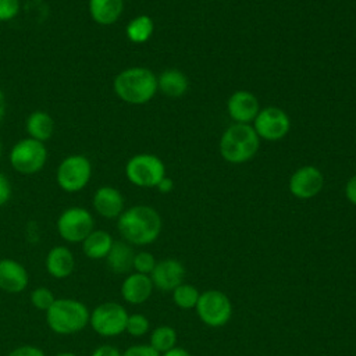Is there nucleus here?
Segmentation results:
<instances>
[{
    "label": "nucleus",
    "instance_id": "nucleus-1",
    "mask_svg": "<svg viewBox=\"0 0 356 356\" xmlns=\"http://www.w3.org/2000/svg\"><path fill=\"white\" fill-rule=\"evenodd\" d=\"M161 217L156 209L146 204L132 206L117 218V228L122 241L135 246L153 243L161 232Z\"/></svg>",
    "mask_w": 356,
    "mask_h": 356
},
{
    "label": "nucleus",
    "instance_id": "nucleus-2",
    "mask_svg": "<svg viewBox=\"0 0 356 356\" xmlns=\"http://www.w3.org/2000/svg\"><path fill=\"white\" fill-rule=\"evenodd\" d=\"M114 93L128 104H145L157 93V76L146 67H129L117 74Z\"/></svg>",
    "mask_w": 356,
    "mask_h": 356
},
{
    "label": "nucleus",
    "instance_id": "nucleus-3",
    "mask_svg": "<svg viewBox=\"0 0 356 356\" xmlns=\"http://www.w3.org/2000/svg\"><path fill=\"white\" fill-rule=\"evenodd\" d=\"M90 312L86 305L72 298H58L46 312V323L57 335H72L89 324Z\"/></svg>",
    "mask_w": 356,
    "mask_h": 356
},
{
    "label": "nucleus",
    "instance_id": "nucleus-4",
    "mask_svg": "<svg viewBox=\"0 0 356 356\" xmlns=\"http://www.w3.org/2000/svg\"><path fill=\"white\" fill-rule=\"evenodd\" d=\"M260 138L250 124L234 122L220 139V154L231 164H243L249 161L259 150Z\"/></svg>",
    "mask_w": 356,
    "mask_h": 356
},
{
    "label": "nucleus",
    "instance_id": "nucleus-5",
    "mask_svg": "<svg viewBox=\"0 0 356 356\" xmlns=\"http://www.w3.org/2000/svg\"><path fill=\"white\" fill-rule=\"evenodd\" d=\"M8 160L17 172L22 175H33L39 172L47 161L46 145L29 136L19 139L11 147Z\"/></svg>",
    "mask_w": 356,
    "mask_h": 356
},
{
    "label": "nucleus",
    "instance_id": "nucleus-6",
    "mask_svg": "<svg viewBox=\"0 0 356 356\" xmlns=\"http://www.w3.org/2000/svg\"><path fill=\"white\" fill-rule=\"evenodd\" d=\"M125 175L135 186L156 188L165 177V165L156 154L139 153L127 161Z\"/></svg>",
    "mask_w": 356,
    "mask_h": 356
},
{
    "label": "nucleus",
    "instance_id": "nucleus-7",
    "mask_svg": "<svg viewBox=\"0 0 356 356\" xmlns=\"http://www.w3.org/2000/svg\"><path fill=\"white\" fill-rule=\"evenodd\" d=\"M92 178V163L83 154H70L64 157L56 171L57 185L68 193H75L86 188Z\"/></svg>",
    "mask_w": 356,
    "mask_h": 356
},
{
    "label": "nucleus",
    "instance_id": "nucleus-8",
    "mask_svg": "<svg viewBox=\"0 0 356 356\" xmlns=\"http://www.w3.org/2000/svg\"><path fill=\"white\" fill-rule=\"evenodd\" d=\"M128 316L127 309L121 303L103 302L90 312L89 325L100 337L111 338L125 331Z\"/></svg>",
    "mask_w": 356,
    "mask_h": 356
},
{
    "label": "nucleus",
    "instance_id": "nucleus-9",
    "mask_svg": "<svg viewBox=\"0 0 356 356\" xmlns=\"http://www.w3.org/2000/svg\"><path fill=\"white\" fill-rule=\"evenodd\" d=\"M57 232L68 243L82 242L93 229L95 220L90 211L81 206H71L58 216Z\"/></svg>",
    "mask_w": 356,
    "mask_h": 356
},
{
    "label": "nucleus",
    "instance_id": "nucleus-10",
    "mask_svg": "<svg viewBox=\"0 0 356 356\" xmlns=\"http://www.w3.org/2000/svg\"><path fill=\"white\" fill-rule=\"evenodd\" d=\"M199 318L209 327L225 325L232 314V305L228 296L217 289H209L200 293L196 303Z\"/></svg>",
    "mask_w": 356,
    "mask_h": 356
},
{
    "label": "nucleus",
    "instance_id": "nucleus-11",
    "mask_svg": "<svg viewBox=\"0 0 356 356\" xmlns=\"http://www.w3.org/2000/svg\"><path fill=\"white\" fill-rule=\"evenodd\" d=\"M252 127L260 139L277 142L288 135L291 129V120L282 108L267 106L260 108Z\"/></svg>",
    "mask_w": 356,
    "mask_h": 356
},
{
    "label": "nucleus",
    "instance_id": "nucleus-12",
    "mask_svg": "<svg viewBox=\"0 0 356 356\" xmlns=\"http://www.w3.org/2000/svg\"><path fill=\"white\" fill-rule=\"evenodd\" d=\"M324 186V175L314 165L298 168L289 178V192L298 199H312L317 196Z\"/></svg>",
    "mask_w": 356,
    "mask_h": 356
},
{
    "label": "nucleus",
    "instance_id": "nucleus-13",
    "mask_svg": "<svg viewBox=\"0 0 356 356\" xmlns=\"http://www.w3.org/2000/svg\"><path fill=\"white\" fill-rule=\"evenodd\" d=\"M227 111L234 122L250 124L260 111L257 97L249 90H235L227 102Z\"/></svg>",
    "mask_w": 356,
    "mask_h": 356
},
{
    "label": "nucleus",
    "instance_id": "nucleus-14",
    "mask_svg": "<svg viewBox=\"0 0 356 356\" xmlns=\"http://www.w3.org/2000/svg\"><path fill=\"white\" fill-rule=\"evenodd\" d=\"M184 277L185 268L182 263L175 259H164L157 261L153 271L150 273L153 286L164 292L174 291L179 284H182Z\"/></svg>",
    "mask_w": 356,
    "mask_h": 356
},
{
    "label": "nucleus",
    "instance_id": "nucleus-15",
    "mask_svg": "<svg viewBox=\"0 0 356 356\" xmlns=\"http://www.w3.org/2000/svg\"><path fill=\"white\" fill-rule=\"evenodd\" d=\"M92 204L95 211L107 220L118 218L121 213L125 210L122 193L117 188L108 185L96 189V192L93 193Z\"/></svg>",
    "mask_w": 356,
    "mask_h": 356
},
{
    "label": "nucleus",
    "instance_id": "nucleus-16",
    "mask_svg": "<svg viewBox=\"0 0 356 356\" xmlns=\"http://www.w3.org/2000/svg\"><path fill=\"white\" fill-rule=\"evenodd\" d=\"M29 284L26 268L17 260H0V291L7 293H21Z\"/></svg>",
    "mask_w": 356,
    "mask_h": 356
},
{
    "label": "nucleus",
    "instance_id": "nucleus-17",
    "mask_svg": "<svg viewBox=\"0 0 356 356\" xmlns=\"http://www.w3.org/2000/svg\"><path fill=\"white\" fill-rule=\"evenodd\" d=\"M153 288L150 275L132 273L121 284V296L131 305H142L150 298Z\"/></svg>",
    "mask_w": 356,
    "mask_h": 356
},
{
    "label": "nucleus",
    "instance_id": "nucleus-18",
    "mask_svg": "<svg viewBox=\"0 0 356 356\" xmlns=\"http://www.w3.org/2000/svg\"><path fill=\"white\" fill-rule=\"evenodd\" d=\"M44 266L47 273L53 278L63 280L72 274L75 268V257L67 246L58 245L49 250L44 260Z\"/></svg>",
    "mask_w": 356,
    "mask_h": 356
},
{
    "label": "nucleus",
    "instance_id": "nucleus-19",
    "mask_svg": "<svg viewBox=\"0 0 356 356\" xmlns=\"http://www.w3.org/2000/svg\"><path fill=\"white\" fill-rule=\"evenodd\" d=\"M135 252L125 241H114L113 246L106 256V263L114 274H127L134 268Z\"/></svg>",
    "mask_w": 356,
    "mask_h": 356
},
{
    "label": "nucleus",
    "instance_id": "nucleus-20",
    "mask_svg": "<svg viewBox=\"0 0 356 356\" xmlns=\"http://www.w3.org/2000/svg\"><path fill=\"white\" fill-rule=\"evenodd\" d=\"M88 10L96 24L111 25L120 19L124 11V0H89Z\"/></svg>",
    "mask_w": 356,
    "mask_h": 356
},
{
    "label": "nucleus",
    "instance_id": "nucleus-21",
    "mask_svg": "<svg viewBox=\"0 0 356 356\" xmlns=\"http://www.w3.org/2000/svg\"><path fill=\"white\" fill-rule=\"evenodd\" d=\"M188 88V76L181 70L167 68L157 76V89L167 97H181Z\"/></svg>",
    "mask_w": 356,
    "mask_h": 356
},
{
    "label": "nucleus",
    "instance_id": "nucleus-22",
    "mask_svg": "<svg viewBox=\"0 0 356 356\" xmlns=\"http://www.w3.org/2000/svg\"><path fill=\"white\" fill-rule=\"evenodd\" d=\"M113 236L104 229H93L81 243L82 252L88 259L100 260L106 259L111 246H113Z\"/></svg>",
    "mask_w": 356,
    "mask_h": 356
},
{
    "label": "nucleus",
    "instance_id": "nucleus-23",
    "mask_svg": "<svg viewBox=\"0 0 356 356\" xmlns=\"http://www.w3.org/2000/svg\"><path fill=\"white\" fill-rule=\"evenodd\" d=\"M26 132L29 135V138L36 139L39 142H47L56 129V124L53 117L42 110L33 111L28 115L26 118Z\"/></svg>",
    "mask_w": 356,
    "mask_h": 356
},
{
    "label": "nucleus",
    "instance_id": "nucleus-24",
    "mask_svg": "<svg viewBox=\"0 0 356 356\" xmlns=\"http://www.w3.org/2000/svg\"><path fill=\"white\" fill-rule=\"evenodd\" d=\"M153 31H154V22L146 14L132 18L125 26V35L128 40L135 44L146 43L152 38Z\"/></svg>",
    "mask_w": 356,
    "mask_h": 356
},
{
    "label": "nucleus",
    "instance_id": "nucleus-25",
    "mask_svg": "<svg viewBox=\"0 0 356 356\" xmlns=\"http://www.w3.org/2000/svg\"><path fill=\"white\" fill-rule=\"evenodd\" d=\"M177 343V332L170 325H160L150 334V346L159 353H164L172 349Z\"/></svg>",
    "mask_w": 356,
    "mask_h": 356
},
{
    "label": "nucleus",
    "instance_id": "nucleus-26",
    "mask_svg": "<svg viewBox=\"0 0 356 356\" xmlns=\"http://www.w3.org/2000/svg\"><path fill=\"white\" fill-rule=\"evenodd\" d=\"M199 291L191 284H179L172 291V300L181 309H193L199 300Z\"/></svg>",
    "mask_w": 356,
    "mask_h": 356
},
{
    "label": "nucleus",
    "instance_id": "nucleus-27",
    "mask_svg": "<svg viewBox=\"0 0 356 356\" xmlns=\"http://www.w3.org/2000/svg\"><path fill=\"white\" fill-rule=\"evenodd\" d=\"M31 303L33 307L42 312H47L54 303L56 296L47 286H38L31 292Z\"/></svg>",
    "mask_w": 356,
    "mask_h": 356
},
{
    "label": "nucleus",
    "instance_id": "nucleus-28",
    "mask_svg": "<svg viewBox=\"0 0 356 356\" xmlns=\"http://www.w3.org/2000/svg\"><path fill=\"white\" fill-rule=\"evenodd\" d=\"M149 327H150V323H149L147 317L143 314L135 313V314L128 316L125 331L132 337H143L145 334H147Z\"/></svg>",
    "mask_w": 356,
    "mask_h": 356
},
{
    "label": "nucleus",
    "instance_id": "nucleus-29",
    "mask_svg": "<svg viewBox=\"0 0 356 356\" xmlns=\"http://www.w3.org/2000/svg\"><path fill=\"white\" fill-rule=\"evenodd\" d=\"M156 259L150 252H138L134 256V270L135 273H140V274H146L149 275L154 266H156Z\"/></svg>",
    "mask_w": 356,
    "mask_h": 356
},
{
    "label": "nucleus",
    "instance_id": "nucleus-30",
    "mask_svg": "<svg viewBox=\"0 0 356 356\" xmlns=\"http://www.w3.org/2000/svg\"><path fill=\"white\" fill-rule=\"evenodd\" d=\"M21 8L19 0H0V22L14 19Z\"/></svg>",
    "mask_w": 356,
    "mask_h": 356
},
{
    "label": "nucleus",
    "instance_id": "nucleus-31",
    "mask_svg": "<svg viewBox=\"0 0 356 356\" xmlns=\"http://www.w3.org/2000/svg\"><path fill=\"white\" fill-rule=\"evenodd\" d=\"M122 356H161V355L156 349H153L150 345L138 343L125 349Z\"/></svg>",
    "mask_w": 356,
    "mask_h": 356
},
{
    "label": "nucleus",
    "instance_id": "nucleus-32",
    "mask_svg": "<svg viewBox=\"0 0 356 356\" xmlns=\"http://www.w3.org/2000/svg\"><path fill=\"white\" fill-rule=\"evenodd\" d=\"M11 196H13L11 182L7 178V175L0 171V207L7 204L8 200L11 199Z\"/></svg>",
    "mask_w": 356,
    "mask_h": 356
},
{
    "label": "nucleus",
    "instance_id": "nucleus-33",
    "mask_svg": "<svg viewBox=\"0 0 356 356\" xmlns=\"http://www.w3.org/2000/svg\"><path fill=\"white\" fill-rule=\"evenodd\" d=\"M7 356H46V353L33 345H21L13 349Z\"/></svg>",
    "mask_w": 356,
    "mask_h": 356
},
{
    "label": "nucleus",
    "instance_id": "nucleus-34",
    "mask_svg": "<svg viewBox=\"0 0 356 356\" xmlns=\"http://www.w3.org/2000/svg\"><path fill=\"white\" fill-rule=\"evenodd\" d=\"M90 356H122V353L113 345H100L92 352Z\"/></svg>",
    "mask_w": 356,
    "mask_h": 356
},
{
    "label": "nucleus",
    "instance_id": "nucleus-35",
    "mask_svg": "<svg viewBox=\"0 0 356 356\" xmlns=\"http://www.w3.org/2000/svg\"><path fill=\"white\" fill-rule=\"evenodd\" d=\"M345 196L353 206H356V174L348 179L345 185Z\"/></svg>",
    "mask_w": 356,
    "mask_h": 356
},
{
    "label": "nucleus",
    "instance_id": "nucleus-36",
    "mask_svg": "<svg viewBox=\"0 0 356 356\" xmlns=\"http://www.w3.org/2000/svg\"><path fill=\"white\" fill-rule=\"evenodd\" d=\"M172 188H174V182H172V179L170 178V177H164L159 184H157V186H156V189L159 191V192H161V193H168V192H171L172 191Z\"/></svg>",
    "mask_w": 356,
    "mask_h": 356
},
{
    "label": "nucleus",
    "instance_id": "nucleus-37",
    "mask_svg": "<svg viewBox=\"0 0 356 356\" xmlns=\"http://www.w3.org/2000/svg\"><path fill=\"white\" fill-rule=\"evenodd\" d=\"M163 356H191V353H189L188 350L182 349V348H177V346H174L172 349H170V350L164 352V353H163Z\"/></svg>",
    "mask_w": 356,
    "mask_h": 356
},
{
    "label": "nucleus",
    "instance_id": "nucleus-38",
    "mask_svg": "<svg viewBox=\"0 0 356 356\" xmlns=\"http://www.w3.org/2000/svg\"><path fill=\"white\" fill-rule=\"evenodd\" d=\"M6 108H7L6 96H4V92H3L1 88H0V122L3 121V118H4V115H6Z\"/></svg>",
    "mask_w": 356,
    "mask_h": 356
},
{
    "label": "nucleus",
    "instance_id": "nucleus-39",
    "mask_svg": "<svg viewBox=\"0 0 356 356\" xmlns=\"http://www.w3.org/2000/svg\"><path fill=\"white\" fill-rule=\"evenodd\" d=\"M54 356H78V355H75L74 352H60V353H57Z\"/></svg>",
    "mask_w": 356,
    "mask_h": 356
},
{
    "label": "nucleus",
    "instance_id": "nucleus-40",
    "mask_svg": "<svg viewBox=\"0 0 356 356\" xmlns=\"http://www.w3.org/2000/svg\"><path fill=\"white\" fill-rule=\"evenodd\" d=\"M1 152H3V146H1V142H0V159H1Z\"/></svg>",
    "mask_w": 356,
    "mask_h": 356
}]
</instances>
